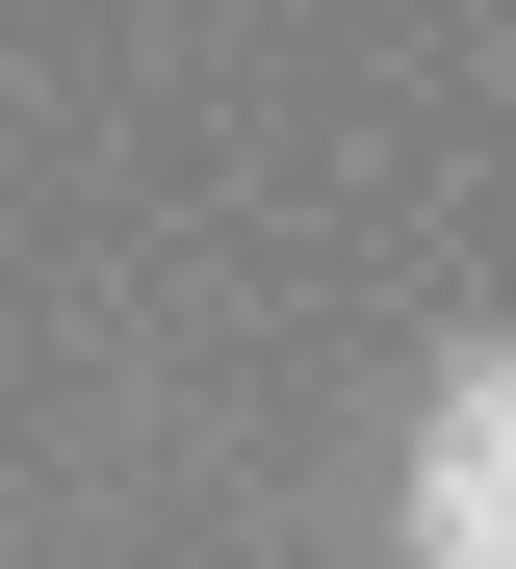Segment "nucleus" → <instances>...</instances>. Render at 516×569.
<instances>
[{
  "label": "nucleus",
  "mask_w": 516,
  "mask_h": 569,
  "mask_svg": "<svg viewBox=\"0 0 516 569\" xmlns=\"http://www.w3.org/2000/svg\"><path fill=\"white\" fill-rule=\"evenodd\" d=\"M413 569H516V362L465 337L439 415H413Z\"/></svg>",
  "instance_id": "f257e3e1"
}]
</instances>
